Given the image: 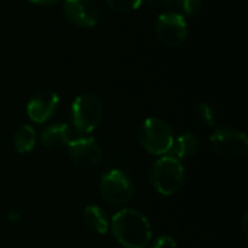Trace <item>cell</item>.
<instances>
[{
  "mask_svg": "<svg viewBox=\"0 0 248 248\" xmlns=\"http://www.w3.org/2000/svg\"><path fill=\"white\" fill-rule=\"evenodd\" d=\"M110 228L115 240L125 248H145L153 237L148 218L132 208L116 212L112 218Z\"/></svg>",
  "mask_w": 248,
  "mask_h": 248,
  "instance_id": "cell-1",
  "label": "cell"
},
{
  "mask_svg": "<svg viewBox=\"0 0 248 248\" xmlns=\"http://www.w3.org/2000/svg\"><path fill=\"white\" fill-rule=\"evenodd\" d=\"M148 179L157 193L163 196H173L182 190L186 173L180 160L170 155H161L151 164Z\"/></svg>",
  "mask_w": 248,
  "mask_h": 248,
  "instance_id": "cell-2",
  "label": "cell"
},
{
  "mask_svg": "<svg viewBox=\"0 0 248 248\" xmlns=\"http://www.w3.org/2000/svg\"><path fill=\"white\" fill-rule=\"evenodd\" d=\"M141 147L153 155H166L174 141L173 128L160 118H147L138 129Z\"/></svg>",
  "mask_w": 248,
  "mask_h": 248,
  "instance_id": "cell-3",
  "label": "cell"
},
{
  "mask_svg": "<svg viewBox=\"0 0 248 248\" xmlns=\"http://www.w3.org/2000/svg\"><path fill=\"white\" fill-rule=\"evenodd\" d=\"M103 119V105L96 94H80L71 106L73 126L78 134H92Z\"/></svg>",
  "mask_w": 248,
  "mask_h": 248,
  "instance_id": "cell-4",
  "label": "cell"
},
{
  "mask_svg": "<svg viewBox=\"0 0 248 248\" xmlns=\"http://www.w3.org/2000/svg\"><path fill=\"white\" fill-rule=\"evenodd\" d=\"M99 192L108 205L124 206L134 196V182L126 171L113 169L102 176Z\"/></svg>",
  "mask_w": 248,
  "mask_h": 248,
  "instance_id": "cell-5",
  "label": "cell"
},
{
  "mask_svg": "<svg viewBox=\"0 0 248 248\" xmlns=\"http://www.w3.org/2000/svg\"><path fill=\"white\" fill-rule=\"evenodd\" d=\"M211 147L221 158L235 160L247 153L248 138L235 128H219L211 137Z\"/></svg>",
  "mask_w": 248,
  "mask_h": 248,
  "instance_id": "cell-6",
  "label": "cell"
},
{
  "mask_svg": "<svg viewBox=\"0 0 248 248\" xmlns=\"http://www.w3.org/2000/svg\"><path fill=\"white\" fill-rule=\"evenodd\" d=\"M187 23L183 15L177 12H166L155 22L158 39L167 46H179L187 38Z\"/></svg>",
  "mask_w": 248,
  "mask_h": 248,
  "instance_id": "cell-7",
  "label": "cell"
},
{
  "mask_svg": "<svg viewBox=\"0 0 248 248\" xmlns=\"http://www.w3.org/2000/svg\"><path fill=\"white\" fill-rule=\"evenodd\" d=\"M70 160L80 169H93L100 164L103 153L99 142L93 138L80 137L68 142Z\"/></svg>",
  "mask_w": 248,
  "mask_h": 248,
  "instance_id": "cell-8",
  "label": "cell"
},
{
  "mask_svg": "<svg viewBox=\"0 0 248 248\" xmlns=\"http://www.w3.org/2000/svg\"><path fill=\"white\" fill-rule=\"evenodd\" d=\"M65 19L78 28H93L99 22V6L94 0H64Z\"/></svg>",
  "mask_w": 248,
  "mask_h": 248,
  "instance_id": "cell-9",
  "label": "cell"
},
{
  "mask_svg": "<svg viewBox=\"0 0 248 248\" xmlns=\"http://www.w3.org/2000/svg\"><path fill=\"white\" fill-rule=\"evenodd\" d=\"M60 103V97L52 90H39L31 96L26 105V113L35 124H45L49 121Z\"/></svg>",
  "mask_w": 248,
  "mask_h": 248,
  "instance_id": "cell-10",
  "label": "cell"
},
{
  "mask_svg": "<svg viewBox=\"0 0 248 248\" xmlns=\"http://www.w3.org/2000/svg\"><path fill=\"white\" fill-rule=\"evenodd\" d=\"M41 144L49 150H58L71 141V128L65 122H55L41 132Z\"/></svg>",
  "mask_w": 248,
  "mask_h": 248,
  "instance_id": "cell-11",
  "label": "cell"
},
{
  "mask_svg": "<svg viewBox=\"0 0 248 248\" xmlns=\"http://www.w3.org/2000/svg\"><path fill=\"white\" fill-rule=\"evenodd\" d=\"M201 150V140L192 132H185L174 138L171 148L166 155H170L176 160H186L196 155Z\"/></svg>",
  "mask_w": 248,
  "mask_h": 248,
  "instance_id": "cell-12",
  "label": "cell"
},
{
  "mask_svg": "<svg viewBox=\"0 0 248 248\" xmlns=\"http://www.w3.org/2000/svg\"><path fill=\"white\" fill-rule=\"evenodd\" d=\"M83 222L90 231L100 234V235L106 234L109 230V221H108L106 212L97 205H89L84 208Z\"/></svg>",
  "mask_w": 248,
  "mask_h": 248,
  "instance_id": "cell-13",
  "label": "cell"
},
{
  "mask_svg": "<svg viewBox=\"0 0 248 248\" xmlns=\"http://www.w3.org/2000/svg\"><path fill=\"white\" fill-rule=\"evenodd\" d=\"M36 140V131L31 125H22L13 135V147L19 154H26L35 148Z\"/></svg>",
  "mask_w": 248,
  "mask_h": 248,
  "instance_id": "cell-14",
  "label": "cell"
},
{
  "mask_svg": "<svg viewBox=\"0 0 248 248\" xmlns=\"http://www.w3.org/2000/svg\"><path fill=\"white\" fill-rule=\"evenodd\" d=\"M195 118L201 125L206 128H212L215 125V110L206 102H199L195 106Z\"/></svg>",
  "mask_w": 248,
  "mask_h": 248,
  "instance_id": "cell-15",
  "label": "cell"
},
{
  "mask_svg": "<svg viewBox=\"0 0 248 248\" xmlns=\"http://www.w3.org/2000/svg\"><path fill=\"white\" fill-rule=\"evenodd\" d=\"M110 9H113L115 12H119V13H129V12H134L137 10L142 0H105Z\"/></svg>",
  "mask_w": 248,
  "mask_h": 248,
  "instance_id": "cell-16",
  "label": "cell"
},
{
  "mask_svg": "<svg viewBox=\"0 0 248 248\" xmlns=\"http://www.w3.org/2000/svg\"><path fill=\"white\" fill-rule=\"evenodd\" d=\"M202 3L203 0H179L180 7L187 15H196L202 9Z\"/></svg>",
  "mask_w": 248,
  "mask_h": 248,
  "instance_id": "cell-17",
  "label": "cell"
},
{
  "mask_svg": "<svg viewBox=\"0 0 248 248\" xmlns=\"http://www.w3.org/2000/svg\"><path fill=\"white\" fill-rule=\"evenodd\" d=\"M150 248H177V241L171 235H160L153 241Z\"/></svg>",
  "mask_w": 248,
  "mask_h": 248,
  "instance_id": "cell-18",
  "label": "cell"
},
{
  "mask_svg": "<svg viewBox=\"0 0 248 248\" xmlns=\"http://www.w3.org/2000/svg\"><path fill=\"white\" fill-rule=\"evenodd\" d=\"M148 4L154 6V7H166L171 3H174L176 0H145Z\"/></svg>",
  "mask_w": 248,
  "mask_h": 248,
  "instance_id": "cell-19",
  "label": "cell"
},
{
  "mask_svg": "<svg viewBox=\"0 0 248 248\" xmlns=\"http://www.w3.org/2000/svg\"><path fill=\"white\" fill-rule=\"evenodd\" d=\"M33 4H38V6H52V4H57L60 0H28Z\"/></svg>",
  "mask_w": 248,
  "mask_h": 248,
  "instance_id": "cell-20",
  "label": "cell"
},
{
  "mask_svg": "<svg viewBox=\"0 0 248 248\" xmlns=\"http://www.w3.org/2000/svg\"><path fill=\"white\" fill-rule=\"evenodd\" d=\"M243 228H244V232H247V212L244 214V219H243Z\"/></svg>",
  "mask_w": 248,
  "mask_h": 248,
  "instance_id": "cell-21",
  "label": "cell"
}]
</instances>
